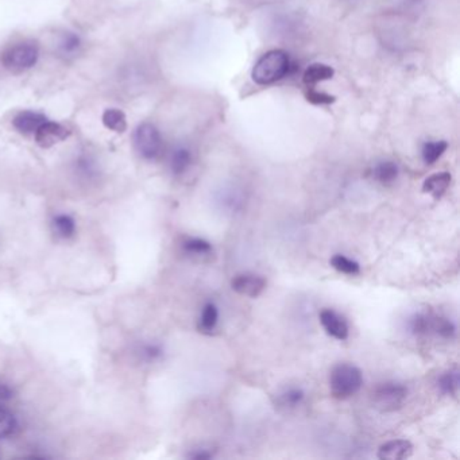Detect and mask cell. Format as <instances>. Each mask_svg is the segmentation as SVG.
Wrapping results in <instances>:
<instances>
[{
    "mask_svg": "<svg viewBox=\"0 0 460 460\" xmlns=\"http://www.w3.org/2000/svg\"><path fill=\"white\" fill-rule=\"evenodd\" d=\"M231 287L240 296L256 299L266 289V280L254 273H242L232 278Z\"/></svg>",
    "mask_w": 460,
    "mask_h": 460,
    "instance_id": "8992f818",
    "label": "cell"
},
{
    "mask_svg": "<svg viewBox=\"0 0 460 460\" xmlns=\"http://www.w3.org/2000/svg\"><path fill=\"white\" fill-rule=\"evenodd\" d=\"M53 231L54 234L61 239H68L73 237L76 231V224L75 220L69 215H57L53 219Z\"/></svg>",
    "mask_w": 460,
    "mask_h": 460,
    "instance_id": "7402d4cb",
    "label": "cell"
},
{
    "mask_svg": "<svg viewBox=\"0 0 460 460\" xmlns=\"http://www.w3.org/2000/svg\"><path fill=\"white\" fill-rule=\"evenodd\" d=\"M218 200L223 206L235 211L243 203V194L238 188L228 187V188H223L222 191L219 192Z\"/></svg>",
    "mask_w": 460,
    "mask_h": 460,
    "instance_id": "cb8c5ba5",
    "label": "cell"
},
{
    "mask_svg": "<svg viewBox=\"0 0 460 460\" xmlns=\"http://www.w3.org/2000/svg\"><path fill=\"white\" fill-rule=\"evenodd\" d=\"M139 354L146 362H156L159 361L163 355V351L159 347L158 344H144L139 349Z\"/></svg>",
    "mask_w": 460,
    "mask_h": 460,
    "instance_id": "83f0119b",
    "label": "cell"
},
{
    "mask_svg": "<svg viewBox=\"0 0 460 460\" xmlns=\"http://www.w3.org/2000/svg\"><path fill=\"white\" fill-rule=\"evenodd\" d=\"M447 147H448V143L445 141H429V142L424 143L423 149H421V156H423L424 162L428 165L435 163L445 154Z\"/></svg>",
    "mask_w": 460,
    "mask_h": 460,
    "instance_id": "603a6c76",
    "label": "cell"
},
{
    "mask_svg": "<svg viewBox=\"0 0 460 460\" xmlns=\"http://www.w3.org/2000/svg\"><path fill=\"white\" fill-rule=\"evenodd\" d=\"M331 265H332L333 269L337 270L339 273L347 274V275H358L361 273L359 263L349 259L344 255H333L332 258H331Z\"/></svg>",
    "mask_w": 460,
    "mask_h": 460,
    "instance_id": "d4e9b609",
    "label": "cell"
},
{
    "mask_svg": "<svg viewBox=\"0 0 460 460\" xmlns=\"http://www.w3.org/2000/svg\"><path fill=\"white\" fill-rule=\"evenodd\" d=\"M452 181V175L448 172H440L435 175H429L428 178L423 184V192L430 194L435 200H439L445 194L449 184Z\"/></svg>",
    "mask_w": 460,
    "mask_h": 460,
    "instance_id": "4fadbf2b",
    "label": "cell"
},
{
    "mask_svg": "<svg viewBox=\"0 0 460 460\" xmlns=\"http://www.w3.org/2000/svg\"><path fill=\"white\" fill-rule=\"evenodd\" d=\"M219 321V309L213 302H206L199 318V331L203 333H212L215 331Z\"/></svg>",
    "mask_w": 460,
    "mask_h": 460,
    "instance_id": "d6986e66",
    "label": "cell"
},
{
    "mask_svg": "<svg viewBox=\"0 0 460 460\" xmlns=\"http://www.w3.org/2000/svg\"><path fill=\"white\" fill-rule=\"evenodd\" d=\"M455 333H456V327L451 320L428 313L427 335H436L443 339H452L455 337Z\"/></svg>",
    "mask_w": 460,
    "mask_h": 460,
    "instance_id": "2e32d148",
    "label": "cell"
},
{
    "mask_svg": "<svg viewBox=\"0 0 460 460\" xmlns=\"http://www.w3.org/2000/svg\"><path fill=\"white\" fill-rule=\"evenodd\" d=\"M48 120V118L37 111H20L13 119V126L25 135H34L35 131Z\"/></svg>",
    "mask_w": 460,
    "mask_h": 460,
    "instance_id": "9c48e42d",
    "label": "cell"
},
{
    "mask_svg": "<svg viewBox=\"0 0 460 460\" xmlns=\"http://www.w3.org/2000/svg\"><path fill=\"white\" fill-rule=\"evenodd\" d=\"M306 99H308V101H311L313 104H330V103L335 101L333 96L327 95V94H323V92L318 94V91L308 92Z\"/></svg>",
    "mask_w": 460,
    "mask_h": 460,
    "instance_id": "f1b7e54d",
    "label": "cell"
},
{
    "mask_svg": "<svg viewBox=\"0 0 460 460\" xmlns=\"http://www.w3.org/2000/svg\"><path fill=\"white\" fill-rule=\"evenodd\" d=\"M182 251L192 259L196 261H208L213 254L212 244L201 238H188L182 242Z\"/></svg>",
    "mask_w": 460,
    "mask_h": 460,
    "instance_id": "7c38bea8",
    "label": "cell"
},
{
    "mask_svg": "<svg viewBox=\"0 0 460 460\" xmlns=\"http://www.w3.org/2000/svg\"><path fill=\"white\" fill-rule=\"evenodd\" d=\"M320 323L325 332L333 339L346 340L349 337V328L347 321L332 309H324L320 312Z\"/></svg>",
    "mask_w": 460,
    "mask_h": 460,
    "instance_id": "ba28073f",
    "label": "cell"
},
{
    "mask_svg": "<svg viewBox=\"0 0 460 460\" xmlns=\"http://www.w3.org/2000/svg\"><path fill=\"white\" fill-rule=\"evenodd\" d=\"M81 48H82V39L77 32L68 30L60 35L57 42V50L60 56H63L65 58L76 57Z\"/></svg>",
    "mask_w": 460,
    "mask_h": 460,
    "instance_id": "9a60e30c",
    "label": "cell"
},
{
    "mask_svg": "<svg viewBox=\"0 0 460 460\" xmlns=\"http://www.w3.org/2000/svg\"><path fill=\"white\" fill-rule=\"evenodd\" d=\"M192 161H193V154L188 146L184 144L175 146L169 157V166L172 173L175 175L187 173L188 169L191 168Z\"/></svg>",
    "mask_w": 460,
    "mask_h": 460,
    "instance_id": "8fae6325",
    "label": "cell"
},
{
    "mask_svg": "<svg viewBox=\"0 0 460 460\" xmlns=\"http://www.w3.org/2000/svg\"><path fill=\"white\" fill-rule=\"evenodd\" d=\"M101 122L104 128L116 134H123L128 130V116L119 108H107L101 115Z\"/></svg>",
    "mask_w": 460,
    "mask_h": 460,
    "instance_id": "ac0fdd59",
    "label": "cell"
},
{
    "mask_svg": "<svg viewBox=\"0 0 460 460\" xmlns=\"http://www.w3.org/2000/svg\"><path fill=\"white\" fill-rule=\"evenodd\" d=\"M398 173H399L398 166L393 161H381L373 169L374 178L383 185L393 184L398 177Z\"/></svg>",
    "mask_w": 460,
    "mask_h": 460,
    "instance_id": "ffe728a7",
    "label": "cell"
},
{
    "mask_svg": "<svg viewBox=\"0 0 460 460\" xmlns=\"http://www.w3.org/2000/svg\"><path fill=\"white\" fill-rule=\"evenodd\" d=\"M13 397H14L13 389L6 383H0V406L6 405L10 399H13Z\"/></svg>",
    "mask_w": 460,
    "mask_h": 460,
    "instance_id": "f546056e",
    "label": "cell"
},
{
    "mask_svg": "<svg viewBox=\"0 0 460 460\" xmlns=\"http://www.w3.org/2000/svg\"><path fill=\"white\" fill-rule=\"evenodd\" d=\"M408 397V389L396 382H386L380 385L373 396V406L380 411L381 413L396 412L398 411L404 402L406 401Z\"/></svg>",
    "mask_w": 460,
    "mask_h": 460,
    "instance_id": "5b68a950",
    "label": "cell"
},
{
    "mask_svg": "<svg viewBox=\"0 0 460 460\" xmlns=\"http://www.w3.org/2000/svg\"><path fill=\"white\" fill-rule=\"evenodd\" d=\"M75 169H76V173L85 180H94L99 173L95 159L89 156L77 157V159L75 161Z\"/></svg>",
    "mask_w": 460,
    "mask_h": 460,
    "instance_id": "484cf974",
    "label": "cell"
},
{
    "mask_svg": "<svg viewBox=\"0 0 460 460\" xmlns=\"http://www.w3.org/2000/svg\"><path fill=\"white\" fill-rule=\"evenodd\" d=\"M290 69V58L289 54L274 49L265 53L253 68V80L259 85H269L278 80L284 79Z\"/></svg>",
    "mask_w": 460,
    "mask_h": 460,
    "instance_id": "6da1fadb",
    "label": "cell"
},
{
    "mask_svg": "<svg viewBox=\"0 0 460 460\" xmlns=\"http://www.w3.org/2000/svg\"><path fill=\"white\" fill-rule=\"evenodd\" d=\"M39 60V44L34 39H25L6 49L1 54V64L11 73H23Z\"/></svg>",
    "mask_w": 460,
    "mask_h": 460,
    "instance_id": "7a4b0ae2",
    "label": "cell"
},
{
    "mask_svg": "<svg viewBox=\"0 0 460 460\" xmlns=\"http://www.w3.org/2000/svg\"><path fill=\"white\" fill-rule=\"evenodd\" d=\"M439 389L447 396L456 397L459 393L460 374L458 368H451L445 371V374L437 381Z\"/></svg>",
    "mask_w": 460,
    "mask_h": 460,
    "instance_id": "44dd1931",
    "label": "cell"
},
{
    "mask_svg": "<svg viewBox=\"0 0 460 460\" xmlns=\"http://www.w3.org/2000/svg\"><path fill=\"white\" fill-rule=\"evenodd\" d=\"M363 385L362 371L356 366L340 363L335 366L330 374V390L337 399L355 396Z\"/></svg>",
    "mask_w": 460,
    "mask_h": 460,
    "instance_id": "3957f363",
    "label": "cell"
},
{
    "mask_svg": "<svg viewBox=\"0 0 460 460\" xmlns=\"http://www.w3.org/2000/svg\"><path fill=\"white\" fill-rule=\"evenodd\" d=\"M333 75H335V69L332 66L316 63V64L309 65L305 69V72L302 75V80L308 87H311V85L318 84L320 81L332 79Z\"/></svg>",
    "mask_w": 460,
    "mask_h": 460,
    "instance_id": "e0dca14e",
    "label": "cell"
},
{
    "mask_svg": "<svg viewBox=\"0 0 460 460\" xmlns=\"http://www.w3.org/2000/svg\"><path fill=\"white\" fill-rule=\"evenodd\" d=\"M134 146L143 159L153 161L158 158L163 149V141L158 128L150 122L141 123L134 134Z\"/></svg>",
    "mask_w": 460,
    "mask_h": 460,
    "instance_id": "277c9868",
    "label": "cell"
},
{
    "mask_svg": "<svg viewBox=\"0 0 460 460\" xmlns=\"http://www.w3.org/2000/svg\"><path fill=\"white\" fill-rule=\"evenodd\" d=\"M70 131L65 128L64 125L53 120H46L44 125L35 131L34 138L38 146L42 149H50L57 143L63 142L66 138H69Z\"/></svg>",
    "mask_w": 460,
    "mask_h": 460,
    "instance_id": "52a82bcc",
    "label": "cell"
},
{
    "mask_svg": "<svg viewBox=\"0 0 460 460\" xmlns=\"http://www.w3.org/2000/svg\"><path fill=\"white\" fill-rule=\"evenodd\" d=\"M215 456V454L209 449H196L194 452L189 454V458L194 460H208L212 459Z\"/></svg>",
    "mask_w": 460,
    "mask_h": 460,
    "instance_id": "4dcf8cb0",
    "label": "cell"
},
{
    "mask_svg": "<svg viewBox=\"0 0 460 460\" xmlns=\"http://www.w3.org/2000/svg\"><path fill=\"white\" fill-rule=\"evenodd\" d=\"M413 445L408 440H392L382 445L378 449V458L382 460H402L411 458Z\"/></svg>",
    "mask_w": 460,
    "mask_h": 460,
    "instance_id": "30bf717a",
    "label": "cell"
},
{
    "mask_svg": "<svg viewBox=\"0 0 460 460\" xmlns=\"http://www.w3.org/2000/svg\"><path fill=\"white\" fill-rule=\"evenodd\" d=\"M305 399V392L302 387H287L275 397V405L281 411H294Z\"/></svg>",
    "mask_w": 460,
    "mask_h": 460,
    "instance_id": "5bb4252c",
    "label": "cell"
},
{
    "mask_svg": "<svg viewBox=\"0 0 460 460\" xmlns=\"http://www.w3.org/2000/svg\"><path fill=\"white\" fill-rule=\"evenodd\" d=\"M16 429V418L13 413L0 406V439L11 436Z\"/></svg>",
    "mask_w": 460,
    "mask_h": 460,
    "instance_id": "4316f807",
    "label": "cell"
}]
</instances>
